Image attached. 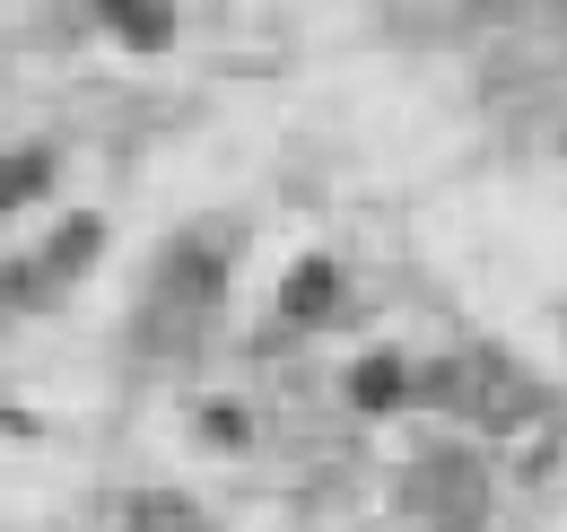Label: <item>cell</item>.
Wrapping results in <instances>:
<instances>
[{"instance_id": "obj_1", "label": "cell", "mask_w": 567, "mask_h": 532, "mask_svg": "<svg viewBox=\"0 0 567 532\" xmlns=\"http://www.w3.org/2000/svg\"><path fill=\"white\" fill-rule=\"evenodd\" d=\"M227 263H236V236L227 227H193V236H175L157 254V279H148L141 315H132L141 358H184L193 340L210 332L218 306H227Z\"/></svg>"}, {"instance_id": "obj_2", "label": "cell", "mask_w": 567, "mask_h": 532, "mask_svg": "<svg viewBox=\"0 0 567 532\" xmlns=\"http://www.w3.org/2000/svg\"><path fill=\"white\" fill-rule=\"evenodd\" d=\"M420 401H445L454 419H472V428H489V437H524L533 419H550L542 393L524 385V367H506L497 349H472V358H436L427 367Z\"/></svg>"}, {"instance_id": "obj_3", "label": "cell", "mask_w": 567, "mask_h": 532, "mask_svg": "<svg viewBox=\"0 0 567 532\" xmlns=\"http://www.w3.org/2000/svg\"><path fill=\"white\" fill-rule=\"evenodd\" d=\"M402 507L420 515L427 532H481L489 524V480L472 463V446H436L402 471Z\"/></svg>"}, {"instance_id": "obj_4", "label": "cell", "mask_w": 567, "mask_h": 532, "mask_svg": "<svg viewBox=\"0 0 567 532\" xmlns=\"http://www.w3.org/2000/svg\"><path fill=\"white\" fill-rule=\"evenodd\" d=\"M96 245H105V218H87V209H79V218H62V236H53V245H44L35 263H18L9 279H0V297H18V306H35V297H53V288H71L79 270L96 263Z\"/></svg>"}, {"instance_id": "obj_5", "label": "cell", "mask_w": 567, "mask_h": 532, "mask_svg": "<svg viewBox=\"0 0 567 532\" xmlns=\"http://www.w3.org/2000/svg\"><path fill=\"white\" fill-rule=\"evenodd\" d=\"M341 297H350V270L332 263V254H306V263L280 279V315L288 324H332Z\"/></svg>"}, {"instance_id": "obj_6", "label": "cell", "mask_w": 567, "mask_h": 532, "mask_svg": "<svg viewBox=\"0 0 567 532\" xmlns=\"http://www.w3.org/2000/svg\"><path fill=\"white\" fill-rule=\"evenodd\" d=\"M420 385H427V367H402V358H358L350 401H358V410H402V401H420Z\"/></svg>"}, {"instance_id": "obj_7", "label": "cell", "mask_w": 567, "mask_h": 532, "mask_svg": "<svg viewBox=\"0 0 567 532\" xmlns=\"http://www.w3.org/2000/svg\"><path fill=\"white\" fill-rule=\"evenodd\" d=\"M105 9V27L123 35V44H141V53H166L175 44V0H96Z\"/></svg>"}, {"instance_id": "obj_8", "label": "cell", "mask_w": 567, "mask_h": 532, "mask_svg": "<svg viewBox=\"0 0 567 532\" xmlns=\"http://www.w3.org/2000/svg\"><path fill=\"white\" fill-rule=\"evenodd\" d=\"M123 532H218L193 498H175V489H141L132 498V515H123Z\"/></svg>"}, {"instance_id": "obj_9", "label": "cell", "mask_w": 567, "mask_h": 532, "mask_svg": "<svg viewBox=\"0 0 567 532\" xmlns=\"http://www.w3.org/2000/svg\"><path fill=\"white\" fill-rule=\"evenodd\" d=\"M44 184H53V149H9L0 157V209H27Z\"/></svg>"}]
</instances>
